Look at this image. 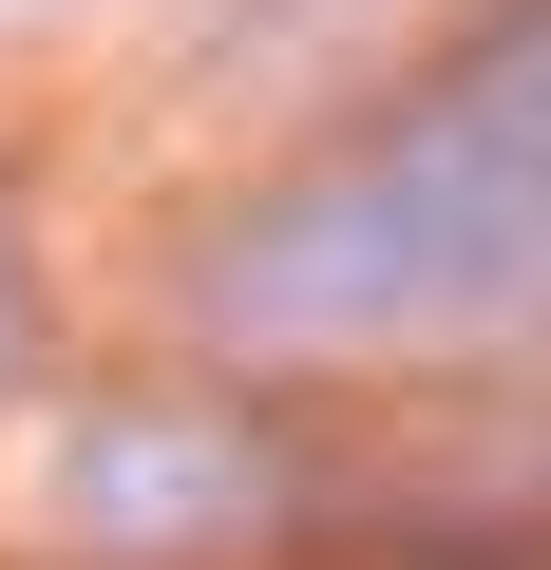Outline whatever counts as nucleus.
<instances>
[{"label":"nucleus","mask_w":551,"mask_h":570,"mask_svg":"<svg viewBox=\"0 0 551 570\" xmlns=\"http://www.w3.org/2000/svg\"><path fill=\"white\" fill-rule=\"evenodd\" d=\"M0 362H20V266H0Z\"/></svg>","instance_id":"obj_2"},{"label":"nucleus","mask_w":551,"mask_h":570,"mask_svg":"<svg viewBox=\"0 0 551 570\" xmlns=\"http://www.w3.org/2000/svg\"><path fill=\"white\" fill-rule=\"evenodd\" d=\"M209 305L228 324H324V343L551 305V0L475 77H437L400 134H362L324 190H266L209 247Z\"/></svg>","instance_id":"obj_1"}]
</instances>
